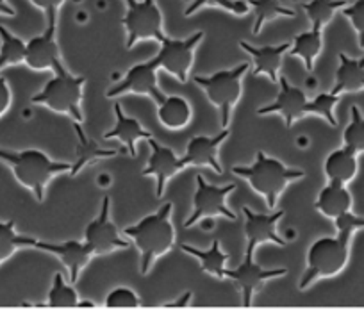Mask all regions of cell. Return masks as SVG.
Returning a JSON list of instances; mask_svg holds the SVG:
<instances>
[{"mask_svg": "<svg viewBox=\"0 0 364 330\" xmlns=\"http://www.w3.org/2000/svg\"><path fill=\"white\" fill-rule=\"evenodd\" d=\"M338 236L320 238L307 252V268L300 279V289H307L316 279L336 277L345 270L350 254V240L355 230L364 229V218L355 216L352 211L336 218Z\"/></svg>", "mask_w": 364, "mask_h": 330, "instance_id": "6da1fadb", "label": "cell"}, {"mask_svg": "<svg viewBox=\"0 0 364 330\" xmlns=\"http://www.w3.org/2000/svg\"><path fill=\"white\" fill-rule=\"evenodd\" d=\"M171 209L173 203L166 202L159 207L157 213L149 214L139 220L136 225L125 229V236L134 241L136 248L141 254V270L143 275L150 272L156 259L171 250L175 243V229L171 225Z\"/></svg>", "mask_w": 364, "mask_h": 330, "instance_id": "7a4b0ae2", "label": "cell"}, {"mask_svg": "<svg viewBox=\"0 0 364 330\" xmlns=\"http://www.w3.org/2000/svg\"><path fill=\"white\" fill-rule=\"evenodd\" d=\"M0 161H4L11 166L16 181L23 188L31 189L38 202H43L45 188L50 182V179L72 168L70 163L52 161L47 154L36 149L20 150V152L0 149Z\"/></svg>", "mask_w": 364, "mask_h": 330, "instance_id": "3957f363", "label": "cell"}, {"mask_svg": "<svg viewBox=\"0 0 364 330\" xmlns=\"http://www.w3.org/2000/svg\"><path fill=\"white\" fill-rule=\"evenodd\" d=\"M232 171L240 177L247 179L252 189L261 193L266 198V206L269 211L277 207L279 196L284 191L286 186L293 181L306 177V171L299 168L286 166L282 161L266 156L264 152H257L255 163L250 166H234Z\"/></svg>", "mask_w": 364, "mask_h": 330, "instance_id": "277c9868", "label": "cell"}, {"mask_svg": "<svg viewBox=\"0 0 364 330\" xmlns=\"http://www.w3.org/2000/svg\"><path fill=\"white\" fill-rule=\"evenodd\" d=\"M54 72L55 75L45 84L43 90L33 95L31 102L38 105H47L55 113L70 115L77 124H82L84 115L80 109V100H82L86 77L70 73L63 63L55 66Z\"/></svg>", "mask_w": 364, "mask_h": 330, "instance_id": "5b68a950", "label": "cell"}, {"mask_svg": "<svg viewBox=\"0 0 364 330\" xmlns=\"http://www.w3.org/2000/svg\"><path fill=\"white\" fill-rule=\"evenodd\" d=\"M248 63L234 66L230 70H220L213 75H195V84L202 87L208 95L209 102L220 109L222 115V127L227 129L230 124V113H232L234 105L241 98V79L245 72L248 70Z\"/></svg>", "mask_w": 364, "mask_h": 330, "instance_id": "8992f818", "label": "cell"}, {"mask_svg": "<svg viewBox=\"0 0 364 330\" xmlns=\"http://www.w3.org/2000/svg\"><path fill=\"white\" fill-rule=\"evenodd\" d=\"M127 13L122 18V26L127 31V43L125 48L131 50L138 41L154 40L163 41V13L156 0H125Z\"/></svg>", "mask_w": 364, "mask_h": 330, "instance_id": "52a82bcc", "label": "cell"}, {"mask_svg": "<svg viewBox=\"0 0 364 330\" xmlns=\"http://www.w3.org/2000/svg\"><path fill=\"white\" fill-rule=\"evenodd\" d=\"M195 182H197V191H195L193 196V211H191L190 218L184 223L186 229L193 227L202 218L225 216L229 220H236V214L227 207V196L232 191H236V184H209L200 174L197 175Z\"/></svg>", "mask_w": 364, "mask_h": 330, "instance_id": "ba28073f", "label": "cell"}, {"mask_svg": "<svg viewBox=\"0 0 364 330\" xmlns=\"http://www.w3.org/2000/svg\"><path fill=\"white\" fill-rule=\"evenodd\" d=\"M202 38H204V31H197L186 40H171V38L164 36V40L161 41L159 54L154 58L157 66L177 77L181 82H186L188 73L193 66L195 48L200 43Z\"/></svg>", "mask_w": 364, "mask_h": 330, "instance_id": "9c48e42d", "label": "cell"}, {"mask_svg": "<svg viewBox=\"0 0 364 330\" xmlns=\"http://www.w3.org/2000/svg\"><path fill=\"white\" fill-rule=\"evenodd\" d=\"M84 243L91 248L93 255H107L114 250L129 248L131 245L120 236L117 225L111 222V196H104L99 216L87 223L84 230Z\"/></svg>", "mask_w": 364, "mask_h": 330, "instance_id": "30bf717a", "label": "cell"}, {"mask_svg": "<svg viewBox=\"0 0 364 330\" xmlns=\"http://www.w3.org/2000/svg\"><path fill=\"white\" fill-rule=\"evenodd\" d=\"M288 273L286 268H275V270H264L259 265L254 262V248H248L245 250V261L237 266L236 270H227L225 268V277L232 280L237 286V289L241 291V304L243 307H250L252 298H254L255 289L261 286L262 282L269 279H277V277H284Z\"/></svg>", "mask_w": 364, "mask_h": 330, "instance_id": "8fae6325", "label": "cell"}, {"mask_svg": "<svg viewBox=\"0 0 364 330\" xmlns=\"http://www.w3.org/2000/svg\"><path fill=\"white\" fill-rule=\"evenodd\" d=\"M157 70H159V66H157L156 59L138 63V65H134L129 70L127 75H125V79L122 80V82L114 84L111 90H107L106 97L117 98L125 93H138L146 95V97L154 98L156 104H161V102H164L166 95L159 90V86H157Z\"/></svg>", "mask_w": 364, "mask_h": 330, "instance_id": "7c38bea8", "label": "cell"}, {"mask_svg": "<svg viewBox=\"0 0 364 330\" xmlns=\"http://www.w3.org/2000/svg\"><path fill=\"white\" fill-rule=\"evenodd\" d=\"M55 23L58 16L47 18V29L26 43V65L29 68L43 72V70H54L63 63L61 50L55 40Z\"/></svg>", "mask_w": 364, "mask_h": 330, "instance_id": "4fadbf2b", "label": "cell"}, {"mask_svg": "<svg viewBox=\"0 0 364 330\" xmlns=\"http://www.w3.org/2000/svg\"><path fill=\"white\" fill-rule=\"evenodd\" d=\"M146 142H149L152 154H150L149 164L141 171V175L143 177H149V175L156 177V196L161 198L164 193V188H166V182L171 177H175L178 171L186 168V161H184V157L175 156L173 150L168 149V147H163L154 138H149Z\"/></svg>", "mask_w": 364, "mask_h": 330, "instance_id": "5bb4252c", "label": "cell"}, {"mask_svg": "<svg viewBox=\"0 0 364 330\" xmlns=\"http://www.w3.org/2000/svg\"><path fill=\"white\" fill-rule=\"evenodd\" d=\"M245 213V236L247 247L255 248L261 243H275L279 247H286V241L277 234V223L284 211L275 213H255L250 207H243Z\"/></svg>", "mask_w": 364, "mask_h": 330, "instance_id": "9a60e30c", "label": "cell"}, {"mask_svg": "<svg viewBox=\"0 0 364 330\" xmlns=\"http://www.w3.org/2000/svg\"><path fill=\"white\" fill-rule=\"evenodd\" d=\"M279 84H281V93L277 95L275 102L264 107L257 109V115L279 113L284 117L286 127H291L293 122L307 115V97L300 87L291 86L284 75H279Z\"/></svg>", "mask_w": 364, "mask_h": 330, "instance_id": "2e32d148", "label": "cell"}, {"mask_svg": "<svg viewBox=\"0 0 364 330\" xmlns=\"http://www.w3.org/2000/svg\"><path fill=\"white\" fill-rule=\"evenodd\" d=\"M38 250L50 252V254L58 255L59 261L68 268L70 272V280L77 282L79 279V273L90 265L91 257H93V252L87 247L86 243H80V241H63V243H50V241H40L38 240L36 245Z\"/></svg>", "mask_w": 364, "mask_h": 330, "instance_id": "e0dca14e", "label": "cell"}, {"mask_svg": "<svg viewBox=\"0 0 364 330\" xmlns=\"http://www.w3.org/2000/svg\"><path fill=\"white\" fill-rule=\"evenodd\" d=\"M229 138V129H223L216 136H195L190 139L186 149V166H209L216 174H223L218 161V150L225 139Z\"/></svg>", "mask_w": 364, "mask_h": 330, "instance_id": "ac0fdd59", "label": "cell"}, {"mask_svg": "<svg viewBox=\"0 0 364 330\" xmlns=\"http://www.w3.org/2000/svg\"><path fill=\"white\" fill-rule=\"evenodd\" d=\"M241 48L254 58V77L266 75L273 84L279 82V72H281L282 59L291 48V41L282 45H268V47H254V45L241 41Z\"/></svg>", "mask_w": 364, "mask_h": 330, "instance_id": "d6986e66", "label": "cell"}, {"mask_svg": "<svg viewBox=\"0 0 364 330\" xmlns=\"http://www.w3.org/2000/svg\"><path fill=\"white\" fill-rule=\"evenodd\" d=\"M314 207L323 216L336 220V218L352 211V195H350V191L343 182L328 181V184L318 195Z\"/></svg>", "mask_w": 364, "mask_h": 330, "instance_id": "ffe728a7", "label": "cell"}, {"mask_svg": "<svg viewBox=\"0 0 364 330\" xmlns=\"http://www.w3.org/2000/svg\"><path fill=\"white\" fill-rule=\"evenodd\" d=\"M114 115H117V124H114L113 131L104 134V139H120V142L127 147L129 154L134 157L136 143H138L139 139L152 138V134H150L146 129H143V125L139 124L136 118L127 117L120 104H114Z\"/></svg>", "mask_w": 364, "mask_h": 330, "instance_id": "44dd1931", "label": "cell"}, {"mask_svg": "<svg viewBox=\"0 0 364 330\" xmlns=\"http://www.w3.org/2000/svg\"><path fill=\"white\" fill-rule=\"evenodd\" d=\"M364 90V55L359 59L348 58L346 54H339V66L336 72V84L332 93H355Z\"/></svg>", "mask_w": 364, "mask_h": 330, "instance_id": "7402d4cb", "label": "cell"}, {"mask_svg": "<svg viewBox=\"0 0 364 330\" xmlns=\"http://www.w3.org/2000/svg\"><path fill=\"white\" fill-rule=\"evenodd\" d=\"M75 134H77V147H75V161L72 163V168H70V175L75 177L84 166L87 164L95 163L99 159H106V157H113L117 156L118 150H106V149H100L97 145V142H93L91 138H87L86 132L82 131L80 124L75 122Z\"/></svg>", "mask_w": 364, "mask_h": 330, "instance_id": "603a6c76", "label": "cell"}, {"mask_svg": "<svg viewBox=\"0 0 364 330\" xmlns=\"http://www.w3.org/2000/svg\"><path fill=\"white\" fill-rule=\"evenodd\" d=\"M325 175L328 181H339L343 184L352 181L357 175V152L343 145L341 149L328 154L325 161Z\"/></svg>", "mask_w": 364, "mask_h": 330, "instance_id": "cb8c5ba5", "label": "cell"}, {"mask_svg": "<svg viewBox=\"0 0 364 330\" xmlns=\"http://www.w3.org/2000/svg\"><path fill=\"white\" fill-rule=\"evenodd\" d=\"M157 117L166 129H184L191 120L190 102L184 97H166L157 104Z\"/></svg>", "mask_w": 364, "mask_h": 330, "instance_id": "d4e9b609", "label": "cell"}, {"mask_svg": "<svg viewBox=\"0 0 364 330\" xmlns=\"http://www.w3.org/2000/svg\"><path fill=\"white\" fill-rule=\"evenodd\" d=\"M321 48H323V38H321V29H314L299 34L293 38L291 48H289V55H296L304 61L307 72H313L316 58L320 55Z\"/></svg>", "mask_w": 364, "mask_h": 330, "instance_id": "484cf974", "label": "cell"}, {"mask_svg": "<svg viewBox=\"0 0 364 330\" xmlns=\"http://www.w3.org/2000/svg\"><path fill=\"white\" fill-rule=\"evenodd\" d=\"M181 250L197 257L205 273H211V275L218 277V279H225V262L229 255L222 252L218 240L213 241L209 250H200V248L190 247V245H181Z\"/></svg>", "mask_w": 364, "mask_h": 330, "instance_id": "4316f807", "label": "cell"}, {"mask_svg": "<svg viewBox=\"0 0 364 330\" xmlns=\"http://www.w3.org/2000/svg\"><path fill=\"white\" fill-rule=\"evenodd\" d=\"M248 6L254 9L255 22H254V34H259L262 27L275 18H293L296 15L293 9L282 6L279 0H247Z\"/></svg>", "mask_w": 364, "mask_h": 330, "instance_id": "83f0119b", "label": "cell"}, {"mask_svg": "<svg viewBox=\"0 0 364 330\" xmlns=\"http://www.w3.org/2000/svg\"><path fill=\"white\" fill-rule=\"evenodd\" d=\"M38 240L22 236L15 230V222H0V265L20 248H36Z\"/></svg>", "mask_w": 364, "mask_h": 330, "instance_id": "f1b7e54d", "label": "cell"}, {"mask_svg": "<svg viewBox=\"0 0 364 330\" xmlns=\"http://www.w3.org/2000/svg\"><path fill=\"white\" fill-rule=\"evenodd\" d=\"M346 4H348L346 0H309L302 4V9L306 11L314 29H323L334 18L336 13L345 8Z\"/></svg>", "mask_w": 364, "mask_h": 330, "instance_id": "f546056e", "label": "cell"}, {"mask_svg": "<svg viewBox=\"0 0 364 330\" xmlns=\"http://www.w3.org/2000/svg\"><path fill=\"white\" fill-rule=\"evenodd\" d=\"M0 70L26 63V41L0 26Z\"/></svg>", "mask_w": 364, "mask_h": 330, "instance_id": "4dcf8cb0", "label": "cell"}, {"mask_svg": "<svg viewBox=\"0 0 364 330\" xmlns=\"http://www.w3.org/2000/svg\"><path fill=\"white\" fill-rule=\"evenodd\" d=\"M79 294L70 284L65 282L61 273H55L52 280V287L47 297V307H77Z\"/></svg>", "mask_w": 364, "mask_h": 330, "instance_id": "1f68e13d", "label": "cell"}, {"mask_svg": "<svg viewBox=\"0 0 364 330\" xmlns=\"http://www.w3.org/2000/svg\"><path fill=\"white\" fill-rule=\"evenodd\" d=\"M350 113H352V120H350L348 127L343 132V142L353 152L360 154L364 152V117L357 105H352Z\"/></svg>", "mask_w": 364, "mask_h": 330, "instance_id": "d6a6232c", "label": "cell"}, {"mask_svg": "<svg viewBox=\"0 0 364 330\" xmlns=\"http://www.w3.org/2000/svg\"><path fill=\"white\" fill-rule=\"evenodd\" d=\"M208 6H211V8L225 9V11L232 13V15H237V16H243L250 11V6H248L247 0H193V2L186 8L184 15L191 16L195 15L198 9L208 8Z\"/></svg>", "mask_w": 364, "mask_h": 330, "instance_id": "836d02e7", "label": "cell"}, {"mask_svg": "<svg viewBox=\"0 0 364 330\" xmlns=\"http://www.w3.org/2000/svg\"><path fill=\"white\" fill-rule=\"evenodd\" d=\"M339 95H334L332 91L328 93H320L313 98V100L307 102V113L318 115V117L323 118L327 124H331L332 127L338 125V120L334 117V105L338 104Z\"/></svg>", "mask_w": 364, "mask_h": 330, "instance_id": "e575fe53", "label": "cell"}, {"mask_svg": "<svg viewBox=\"0 0 364 330\" xmlns=\"http://www.w3.org/2000/svg\"><path fill=\"white\" fill-rule=\"evenodd\" d=\"M141 305V300L131 287H114L106 297V307L113 309H136Z\"/></svg>", "mask_w": 364, "mask_h": 330, "instance_id": "d590c367", "label": "cell"}, {"mask_svg": "<svg viewBox=\"0 0 364 330\" xmlns=\"http://www.w3.org/2000/svg\"><path fill=\"white\" fill-rule=\"evenodd\" d=\"M343 16L350 20L359 38V47L364 48V0H355L352 4H346L341 9Z\"/></svg>", "mask_w": 364, "mask_h": 330, "instance_id": "8d00e7d4", "label": "cell"}, {"mask_svg": "<svg viewBox=\"0 0 364 330\" xmlns=\"http://www.w3.org/2000/svg\"><path fill=\"white\" fill-rule=\"evenodd\" d=\"M36 8L43 9L47 18H52V16H58V11L61 9V6L65 4V0H31Z\"/></svg>", "mask_w": 364, "mask_h": 330, "instance_id": "74e56055", "label": "cell"}, {"mask_svg": "<svg viewBox=\"0 0 364 330\" xmlns=\"http://www.w3.org/2000/svg\"><path fill=\"white\" fill-rule=\"evenodd\" d=\"M9 105H11V90L6 77H0V118L8 113Z\"/></svg>", "mask_w": 364, "mask_h": 330, "instance_id": "f35d334b", "label": "cell"}, {"mask_svg": "<svg viewBox=\"0 0 364 330\" xmlns=\"http://www.w3.org/2000/svg\"><path fill=\"white\" fill-rule=\"evenodd\" d=\"M191 297H193V293H191V291H186V293L182 294V297H178V300L163 304V307H186V305H190Z\"/></svg>", "mask_w": 364, "mask_h": 330, "instance_id": "ab89813d", "label": "cell"}, {"mask_svg": "<svg viewBox=\"0 0 364 330\" xmlns=\"http://www.w3.org/2000/svg\"><path fill=\"white\" fill-rule=\"evenodd\" d=\"M0 15L4 16H15V9L6 2V0H0Z\"/></svg>", "mask_w": 364, "mask_h": 330, "instance_id": "60d3db41", "label": "cell"}, {"mask_svg": "<svg viewBox=\"0 0 364 330\" xmlns=\"http://www.w3.org/2000/svg\"><path fill=\"white\" fill-rule=\"evenodd\" d=\"M77 307H95V304L93 302H87V300H79V304H77Z\"/></svg>", "mask_w": 364, "mask_h": 330, "instance_id": "b9f144b4", "label": "cell"}]
</instances>
